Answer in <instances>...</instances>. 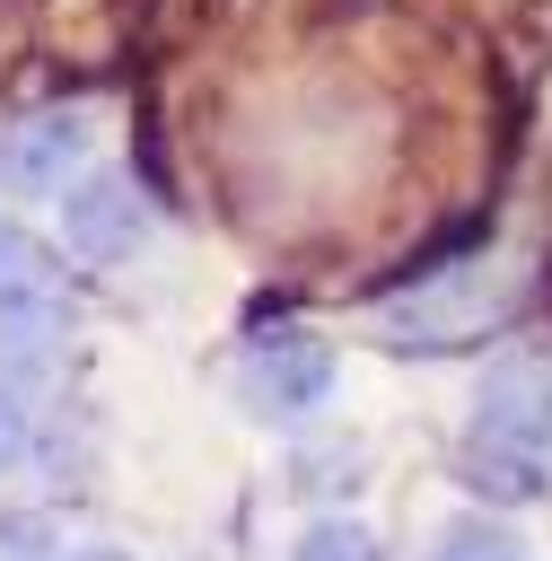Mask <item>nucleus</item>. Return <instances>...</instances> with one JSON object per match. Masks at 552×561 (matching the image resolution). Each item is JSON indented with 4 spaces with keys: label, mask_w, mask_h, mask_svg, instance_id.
<instances>
[{
    "label": "nucleus",
    "mask_w": 552,
    "mask_h": 561,
    "mask_svg": "<svg viewBox=\"0 0 552 561\" xmlns=\"http://www.w3.org/2000/svg\"><path fill=\"white\" fill-rule=\"evenodd\" d=\"M289 561H386V552H377V535H368V526L324 517V526H307V535H298V552H289Z\"/></svg>",
    "instance_id": "0eeeda50"
},
{
    "label": "nucleus",
    "mask_w": 552,
    "mask_h": 561,
    "mask_svg": "<svg viewBox=\"0 0 552 561\" xmlns=\"http://www.w3.org/2000/svg\"><path fill=\"white\" fill-rule=\"evenodd\" d=\"M526 307V272H499V263H438L421 272L403 298H386V342L394 351H473L491 333H508Z\"/></svg>",
    "instance_id": "f03ea898"
},
{
    "label": "nucleus",
    "mask_w": 552,
    "mask_h": 561,
    "mask_svg": "<svg viewBox=\"0 0 552 561\" xmlns=\"http://www.w3.org/2000/svg\"><path fill=\"white\" fill-rule=\"evenodd\" d=\"M140 237H149V202H140L131 175L88 167V175L61 193V245H70L79 263H131Z\"/></svg>",
    "instance_id": "20e7f679"
},
{
    "label": "nucleus",
    "mask_w": 552,
    "mask_h": 561,
    "mask_svg": "<svg viewBox=\"0 0 552 561\" xmlns=\"http://www.w3.org/2000/svg\"><path fill=\"white\" fill-rule=\"evenodd\" d=\"M88 167V114H26L0 131V193L9 202H53Z\"/></svg>",
    "instance_id": "39448f33"
},
{
    "label": "nucleus",
    "mask_w": 552,
    "mask_h": 561,
    "mask_svg": "<svg viewBox=\"0 0 552 561\" xmlns=\"http://www.w3.org/2000/svg\"><path fill=\"white\" fill-rule=\"evenodd\" d=\"M429 561H526V552H517L508 535H491L482 517H464V526H447V535H438V552H429Z\"/></svg>",
    "instance_id": "6e6552de"
},
{
    "label": "nucleus",
    "mask_w": 552,
    "mask_h": 561,
    "mask_svg": "<svg viewBox=\"0 0 552 561\" xmlns=\"http://www.w3.org/2000/svg\"><path fill=\"white\" fill-rule=\"evenodd\" d=\"M237 403L254 421H307L333 403V351L315 333H254L245 359H237Z\"/></svg>",
    "instance_id": "7ed1b4c3"
},
{
    "label": "nucleus",
    "mask_w": 552,
    "mask_h": 561,
    "mask_svg": "<svg viewBox=\"0 0 552 561\" xmlns=\"http://www.w3.org/2000/svg\"><path fill=\"white\" fill-rule=\"evenodd\" d=\"M53 561H131V552H114V543H79V552H53Z\"/></svg>",
    "instance_id": "9d476101"
},
{
    "label": "nucleus",
    "mask_w": 552,
    "mask_h": 561,
    "mask_svg": "<svg viewBox=\"0 0 552 561\" xmlns=\"http://www.w3.org/2000/svg\"><path fill=\"white\" fill-rule=\"evenodd\" d=\"M464 482L482 500H534L552 482V368L543 359H499L473 394L464 421Z\"/></svg>",
    "instance_id": "f257e3e1"
},
{
    "label": "nucleus",
    "mask_w": 552,
    "mask_h": 561,
    "mask_svg": "<svg viewBox=\"0 0 552 561\" xmlns=\"http://www.w3.org/2000/svg\"><path fill=\"white\" fill-rule=\"evenodd\" d=\"M26 447H35V412H26L18 377H0V473H18V465H26Z\"/></svg>",
    "instance_id": "1a4fd4ad"
},
{
    "label": "nucleus",
    "mask_w": 552,
    "mask_h": 561,
    "mask_svg": "<svg viewBox=\"0 0 552 561\" xmlns=\"http://www.w3.org/2000/svg\"><path fill=\"white\" fill-rule=\"evenodd\" d=\"M18 316H53L61 324V272L18 219H0V324H18Z\"/></svg>",
    "instance_id": "423d86ee"
}]
</instances>
